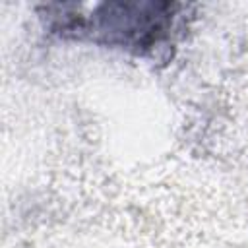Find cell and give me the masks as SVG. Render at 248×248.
<instances>
[{
    "instance_id": "1",
    "label": "cell",
    "mask_w": 248,
    "mask_h": 248,
    "mask_svg": "<svg viewBox=\"0 0 248 248\" xmlns=\"http://www.w3.org/2000/svg\"><path fill=\"white\" fill-rule=\"evenodd\" d=\"M182 4L174 2H105L83 14L81 6H46L50 25L60 35L145 54L163 43L174 27Z\"/></svg>"
}]
</instances>
